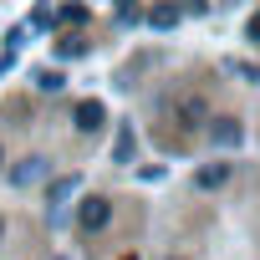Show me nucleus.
Returning <instances> with one entry per match:
<instances>
[{
	"label": "nucleus",
	"mask_w": 260,
	"mask_h": 260,
	"mask_svg": "<svg viewBox=\"0 0 260 260\" xmlns=\"http://www.w3.org/2000/svg\"><path fill=\"white\" fill-rule=\"evenodd\" d=\"M61 260H67V255H61Z\"/></svg>",
	"instance_id": "nucleus-13"
},
{
	"label": "nucleus",
	"mask_w": 260,
	"mask_h": 260,
	"mask_svg": "<svg viewBox=\"0 0 260 260\" xmlns=\"http://www.w3.org/2000/svg\"><path fill=\"white\" fill-rule=\"evenodd\" d=\"M235 72H240V77H250V82H255V87H260V67H250V61H240V67H235Z\"/></svg>",
	"instance_id": "nucleus-11"
},
{
	"label": "nucleus",
	"mask_w": 260,
	"mask_h": 260,
	"mask_svg": "<svg viewBox=\"0 0 260 260\" xmlns=\"http://www.w3.org/2000/svg\"><path fill=\"white\" fill-rule=\"evenodd\" d=\"M77 219H82V224H87V230H102V224H107V219H112V204H107V199H97V194H92V199H82V209H77Z\"/></svg>",
	"instance_id": "nucleus-1"
},
{
	"label": "nucleus",
	"mask_w": 260,
	"mask_h": 260,
	"mask_svg": "<svg viewBox=\"0 0 260 260\" xmlns=\"http://www.w3.org/2000/svg\"><path fill=\"white\" fill-rule=\"evenodd\" d=\"M127 158H133V127L117 133V164H127Z\"/></svg>",
	"instance_id": "nucleus-8"
},
{
	"label": "nucleus",
	"mask_w": 260,
	"mask_h": 260,
	"mask_svg": "<svg viewBox=\"0 0 260 260\" xmlns=\"http://www.w3.org/2000/svg\"><path fill=\"white\" fill-rule=\"evenodd\" d=\"M46 169H41V158H26V169H16V184H31V179H41Z\"/></svg>",
	"instance_id": "nucleus-7"
},
{
	"label": "nucleus",
	"mask_w": 260,
	"mask_h": 260,
	"mask_svg": "<svg viewBox=\"0 0 260 260\" xmlns=\"http://www.w3.org/2000/svg\"><path fill=\"white\" fill-rule=\"evenodd\" d=\"M214 143H224V148L240 143V122L235 117H214Z\"/></svg>",
	"instance_id": "nucleus-5"
},
{
	"label": "nucleus",
	"mask_w": 260,
	"mask_h": 260,
	"mask_svg": "<svg viewBox=\"0 0 260 260\" xmlns=\"http://www.w3.org/2000/svg\"><path fill=\"white\" fill-rule=\"evenodd\" d=\"M36 82H41V87H46V92H56V87H61V72H41V77H36Z\"/></svg>",
	"instance_id": "nucleus-10"
},
{
	"label": "nucleus",
	"mask_w": 260,
	"mask_h": 260,
	"mask_svg": "<svg viewBox=\"0 0 260 260\" xmlns=\"http://www.w3.org/2000/svg\"><path fill=\"white\" fill-rule=\"evenodd\" d=\"M250 41H260V11L250 16Z\"/></svg>",
	"instance_id": "nucleus-12"
},
{
	"label": "nucleus",
	"mask_w": 260,
	"mask_h": 260,
	"mask_svg": "<svg viewBox=\"0 0 260 260\" xmlns=\"http://www.w3.org/2000/svg\"><path fill=\"white\" fill-rule=\"evenodd\" d=\"M61 21H72V26H82V21H87V11H82V6H67V11H61Z\"/></svg>",
	"instance_id": "nucleus-9"
},
{
	"label": "nucleus",
	"mask_w": 260,
	"mask_h": 260,
	"mask_svg": "<svg viewBox=\"0 0 260 260\" xmlns=\"http://www.w3.org/2000/svg\"><path fill=\"white\" fill-rule=\"evenodd\" d=\"M179 117H184V127H199V117H204V102L194 97V102H179Z\"/></svg>",
	"instance_id": "nucleus-6"
},
{
	"label": "nucleus",
	"mask_w": 260,
	"mask_h": 260,
	"mask_svg": "<svg viewBox=\"0 0 260 260\" xmlns=\"http://www.w3.org/2000/svg\"><path fill=\"white\" fill-rule=\"evenodd\" d=\"M102 102H77V127H82V133H97V127H102Z\"/></svg>",
	"instance_id": "nucleus-2"
},
{
	"label": "nucleus",
	"mask_w": 260,
	"mask_h": 260,
	"mask_svg": "<svg viewBox=\"0 0 260 260\" xmlns=\"http://www.w3.org/2000/svg\"><path fill=\"white\" fill-rule=\"evenodd\" d=\"M148 26H153V31L179 26V6H153V11H148Z\"/></svg>",
	"instance_id": "nucleus-3"
},
{
	"label": "nucleus",
	"mask_w": 260,
	"mask_h": 260,
	"mask_svg": "<svg viewBox=\"0 0 260 260\" xmlns=\"http://www.w3.org/2000/svg\"><path fill=\"white\" fill-rule=\"evenodd\" d=\"M224 179H230V164H209V169H199V179H194V184H199V189H219Z\"/></svg>",
	"instance_id": "nucleus-4"
}]
</instances>
